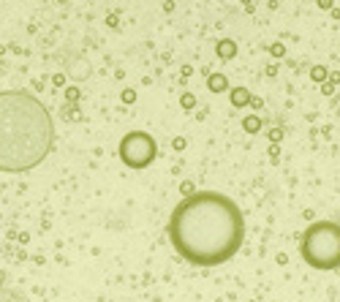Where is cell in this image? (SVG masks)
Returning <instances> with one entry per match:
<instances>
[{
	"mask_svg": "<svg viewBox=\"0 0 340 302\" xmlns=\"http://www.w3.org/2000/svg\"><path fill=\"white\" fill-rule=\"evenodd\" d=\"M229 98H231V107L242 109V107H248V104H251L253 95H251V90H248V87H231Z\"/></svg>",
	"mask_w": 340,
	"mask_h": 302,
	"instance_id": "5b68a950",
	"label": "cell"
},
{
	"mask_svg": "<svg viewBox=\"0 0 340 302\" xmlns=\"http://www.w3.org/2000/svg\"><path fill=\"white\" fill-rule=\"evenodd\" d=\"M171 147H174V150H185V139H182V137H177L174 142H171Z\"/></svg>",
	"mask_w": 340,
	"mask_h": 302,
	"instance_id": "2e32d148",
	"label": "cell"
},
{
	"mask_svg": "<svg viewBox=\"0 0 340 302\" xmlns=\"http://www.w3.org/2000/svg\"><path fill=\"white\" fill-rule=\"evenodd\" d=\"M332 90H335V87H332V82H321V93H324V95H329Z\"/></svg>",
	"mask_w": 340,
	"mask_h": 302,
	"instance_id": "ac0fdd59",
	"label": "cell"
},
{
	"mask_svg": "<svg viewBox=\"0 0 340 302\" xmlns=\"http://www.w3.org/2000/svg\"><path fill=\"white\" fill-rule=\"evenodd\" d=\"M215 52H218V57H221V60H231L237 55V44L231 41V38H223V41L215 44Z\"/></svg>",
	"mask_w": 340,
	"mask_h": 302,
	"instance_id": "52a82bcc",
	"label": "cell"
},
{
	"mask_svg": "<svg viewBox=\"0 0 340 302\" xmlns=\"http://www.w3.org/2000/svg\"><path fill=\"white\" fill-rule=\"evenodd\" d=\"M270 52H272V55H275V57H281V55H286V49H283V47H281V44H275V47H272V49H270Z\"/></svg>",
	"mask_w": 340,
	"mask_h": 302,
	"instance_id": "e0dca14e",
	"label": "cell"
},
{
	"mask_svg": "<svg viewBox=\"0 0 340 302\" xmlns=\"http://www.w3.org/2000/svg\"><path fill=\"white\" fill-rule=\"evenodd\" d=\"M180 193H182V196H191V193H196V185L191 183V180H185V183L180 185Z\"/></svg>",
	"mask_w": 340,
	"mask_h": 302,
	"instance_id": "5bb4252c",
	"label": "cell"
},
{
	"mask_svg": "<svg viewBox=\"0 0 340 302\" xmlns=\"http://www.w3.org/2000/svg\"><path fill=\"white\" fill-rule=\"evenodd\" d=\"M52 82L57 84V87H63V84H65V77H63V74H55V79H52Z\"/></svg>",
	"mask_w": 340,
	"mask_h": 302,
	"instance_id": "d6986e66",
	"label": "cell"
},
{
	"mask_svg": "<svg viewBox=\"0 0 340 302\" xmlns=\"http://www.w3.org/2000/svg\"><path fill=\"white\" fill-rule=\"evenodd\" d=\"M207 90H210V93H226V90H229V79H226V74H210V79H207Z\"/></svg>",
	"mask_w": 340,
	"mask_h": 302,
	"instance_id": "8992f818",
	"label": "cell"
},
{
	"mask_svg": "<svg viewBox=\"0 0 340 302\" xmlns=\"http://www.w3.org/2000/svg\"><path fill=\"white\" fill-rule=\"evenodd\" d=\"M267 139H270L272 144H278V142L283 139V131H281V128H270V131H267Z\"/></svg>",
	"mask_w": 340,
	"mask_h": 302,
	"instance_id": "4fadbf2b",
	"label": "cell"
},
{
	"mask_svg": "<svg viewBox=\"0 0 340 302\" xmlns=\"http://www.w3.org/2000/svg\"><path fill=\"white\" fill-rule=\"evenodd\" d=\"M169 243L194 267L226 264L245 243L242 210L221 191H196L171 210Z\"/></svg>",
	"mask_w": 340,
	"mask_h": 302,
	"instance_id": "6da1fadb",
	"label": "cell"
},
{
	"mask_svg": "<svg viewBox=\"0 0 340 302\" xmlns=\"http://www.w3.org/2000/svg\"><path fill=\"white\" fill-rule=\"evenodd\" d=\"M180 104H182V109H194L196 107V95L194 93H182Z\"/></svg>",
	"mask_w": 340,
	"mask_h": 302,
	"instance_id": "30bf717a",
	"label": "cell"
},
{
	"mask_svg": "<svg viewBox=\"0 0 340 302\" xmlns=\"http://www.w3.org/2000/svg\"><path fill=\"white\" fill-rule=\"evenodd\" d=\"M299 256L313 270H338L340 267V226L332 220L311 223L299 240Z\"/></svg>",
	"mask_w": 340,
	"mask_h": 302,
	"instance_id": "3957f363",
	"label": "cell"
},
{
	"mask_svg": "<svg viewBox=\"0 0 340 302\" xmlns=\"http://www.w3.org/2000/svg\"><path fill=\"white\" fill-rule=\"evenodd\" d=\"M158 155V144L147 131H131L120 139V161L128 169H147Z\"/></svg>",
	"mask_w": 340,
	"mask_h": 302,
	"instance_id": "277c9868",
	"label": "cell"
},
{
	"mask_svg": "<svg viewBox=\"0 0 340 302\" xmlns=\"http://www.w3.org/2000/svg\"><path fill=\"white\" fill-rule=\"evenodd\" d=\"M63 117H68V120H79L77 104H68V107H63Z\"/></svg>",
	"mask_w": 340,
	"mask_h": 302,
	"instance_id": "7c38bea8",
	"label": "cell"
},
{
	"mask_svg": "<svg viewBox=\"0 0 340 302\" xmlns=\"http://www.w3.org/2000/svg\"><path fill=\"white\" fill-rule=\"evenodd\" d=\"M52 147L55 123L41 101L22 90L0 93V172H33Z\"/></svg>",
	"mask_w": 340,
	"mask_h": 302,
	"instance_id": "7a4b0ae2",
	"label": "cell"
},
{
	"mask_svg": "<svg viewBox=\"0 0 340 302\" xmlns=\"http://www.w3.org/2000/svg\"><path fill=\"white\" fill-rule=\"evenodd\" d=\"M79 87H65V101H68V104H77L79 101Z\"/></svg>",
	"mask_w": 340,
	"mask_h": 302,
	"instance_id": "8fae6325",
	"label": "cell"
},
{
	"mask_svg": "<svg viewBox=\"0 0 340 302\" xmlns=\"http://www.w3.org/2000/svg\"><path fill=\"white\" fill-rule=\"evenodd\" d=\"M311 79H313V82H327V68H324V65H313V68H311Z\"/></svg>",
	"mask_w": 340,
	"mask_h": 302,
	"instance_id": "9c48e42d",
	"label": "cell"
},
{
	"mask_svg": "<svg viewBox=\"0 0 340 302\" xmlns=\"http://www.w3.org/2000/svg\"><path fill=\"white\" fill-rule=\"evenodd\" d=\"M318 6H321V8H332V0H318Z\"/></svg>",
	"mask_w": 340,
	"mask_h": 302,
	"instance_id": "ffe728a7",
	"label": "cell"
},
{
	"mask_svg": "<svg viewBox=\"0 0 340 302\" xmlns=\"http://www.w3.org/2000/svg\"><path fill=\"white\" fill-rule=\"evenodd\" d=\"M242 128H245L248 134H258V131H261V120H258L256 114H248V117H242Z\"/></svg>",
	"mask_w": 340,
	"mask_h": 302,
	"instance_id": "ba28073f",
	"label": "cell"
},
{
	"mask_svg": "<svg viewBox=\"0 0 340 302\" xmlns=\"http://www.w3.org/2000/svg\"><path fill=\"white\" fill-rule=\"evenodd\" d=\"M123 101H125V104H134V101H136V90L134 87H125L123 90Z\"/></svg>",
	"mask_w": 340,
	"mask_h": 302,
	"instance_id": "9a60e30c",
	"label": "cell"
}]
</instances>
